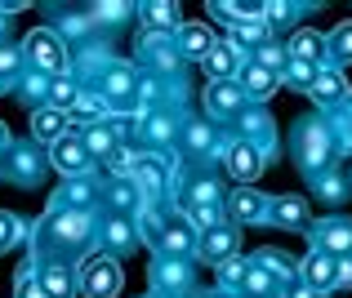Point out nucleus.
Segmentation results:
<instances>
[{
  "label": "nucleus",
  "instance_id": "f8f14e48",
  "mask_svg": "<svg viewBox=\"0 0 352 298\" xmlns=\"http://www.w3.org/2000/svg\"><path fill=\"white\" fill-rule=\"evenodd\" d=\"M152 281H156V290L179 294V290H188V285H192V272H188V263H183V258H156Z\"/></svg>",
  "mask_w": 352,
  "mask_h": 298
},
{
  "label": "nucleus",
  "instance_id": "4be33fe9",
  "mask_svg": "<svg viewBox=\"0 0 352 298\" xmlns=\"http://www.w3.org/2000/svg\"><path fill=\"white\" fill-rule=\"evenodd\" d=\"M312 98L330 107V102L352 98V94H348V85H344V76H339V71H321V76H317V85H312Z\"/></svg>",
  "mask_w": 352,
  "mask_h": 298
},
{
  "label": "nucleus",
  "instance_id": "412c9836",
  "mask_svg": "<svg viewBox=\"0 0 352 298\" xmlns=\"http://www.w3.org/2000/svg\"><path fill=\"white\" fill-rule=\"evenodd\" d=\"M89 200H94V187H89V183H80V179H72L50 205H54V209H85Z\"/></svg>",
  "mask_w": 352,
  "mask_h": 298
},
{
  "label": "nucleus",
  "instance_id": "79ce46f5",
  "mask_svg": "<svg viewBox=\"0 0 352 298\" xmlns=\"http://www.w3.org/2000/svg\"><path fill=\"white\" fill-rule=\"evenodd\" d=\"M188 143H192V152H210V147H214V138H210L206 125H192L188 129Z\"/></svg>",
  "mask_w": 352,
  "mask_h": 298
},
{
  "label": "nucleus",
  "instance_id": "e433bc0d",
  "mask_svg": "<svg viewBox=\"0 0 352 298\" xmlns=\"http://www.w3.org/2000/svg\"><path fill=\"white\" fill-rule=\"evenodd\" d=\"M72 111H76L80 120H103V116H107V102H103V98H89V94H80V102H76Z\"/></svg>",
  "mask_w": 352,
  "mask_h": 298
},
{
  "label": "nucleus",
  "instance_id": "de8ad7c7",
  "mask_svg": "<svg viewBox=\"0 0 352 298\" xmlns=\"http://www.w3.org/2000/svg\"><path fill=\"white\" fill-rule=\"evenodd\" d=\"M263 18H267V23H285V18H290V5H267Z\"/></svg>",
  "mask_w": 352,
  "mask_h": 298
},
{
  "label": "nucleus",
  "instance_id": "7c9ffc66",
  "mask_svg": "<svg viewBox=\"0 0 352 298\" xmlns=\"http://www.w3.org/2000/svg\"><path fill=\"white\" fill-rule=\"evenodd\" d=\"M317 76H321V71L312 67V62H299V58L285 67V80H290L294 89H308V94H312V85H317Z\"/></svg>",
  "mask_w": 352,
  "mask_h": 298
},
{
  "label": "nucleus",
  "instance_id": "a19ab883",
  "mask_svg": "<svg viewBox=\"0 0 352 298\" xmlns=\"http://www.w3.org/2000/svg\"><path fill=\"white\" fill-rule=\"evenodd\" d=\"M258 62H263L267 71H281V67H290V62H285V49H281V45H263V49H258Z\"/></svg>",
  "mask_w": 352,
  "mask_h": 298
},
{
  "label": "nucleus",
  "instance_id": "2eb2a0df",
  "mask_svg": "<svg viewBox=\"0 0 352 298\" xmlns=\"http://www.w3.org/2000/svg\"><path fill=\"white\" fill-rule=\"evenodd\" d=\"M134 183L138 192H143L147 200H156L165 192V161H156V156H143V161L134 165Z\"/></svg>",
  "mask_w": 352,
  "mask_h": 298
},
{
  "label": "nucleus",
  "instance_id": "603ef678",
  "mask_svg": "<svg viewBox=\"0 0 352 298\" xmlns=\"http://www.w3.org/2000/svg\"><path fill=\"white\" fill-rule=\"evenodd\" d=\"M0 143H5V125H0Z\"/></svg>",
  "mask_w": 352,
  "mask_h": 298
},
{
  "label": "nucleus",
  "instance_id": "a878e982",
  "mask_svg": "<svg viewBox=\"0 0 352 298\" xmlns=\"http://www.w3.org/2000/svg\"><path fill=\"white\" fill-rule=\"evenodd\" d=\"M241 85H245V89H250L254 98H263L267 89L276 85V71H267L263 62H250V67H245V80H241Z\"/></svg>",
  "mask_w": 352,
  "mask_h": 298
},
{
  "label": "nucleus",
  "instance_id": "f3484780",
  "mask_svg": "<svg viewBox=\"0 0 352 298\" xmlns=\"http://www.w3.org/2000/svg\"><path fill=\"white\" fill-rule=\"evenodd\" d=\"M236 58H241V49H236L232 41H228V45H214V49H210V54H206L201 62H206V71H210L214 80H228V76H232V71L241 67Z\"/></svg>",
  "mask_w": 352,
  "mask_h": 298
},
{
  "label": "nucleus",
  "instance_id": "f03ea898",
  "mask_svg": "<svg viewBox=\"0 0 352 298\" xmlns=\"http://www.w3.org/2000/svg\"><path fill=\"white\" fill-rule=\"evenodd\" d=\"M80 294H89V298H116L120 294V267H116V258H107V254L85 258V263H80Z\"/></svg>",
  "mask_w": 352,
  "mask_h": 298
},
{
  "label": "nucleus",
  "instance_id": "4468645a",
  "mask_svg": "<svg viewBox=\"0 0 352 298\" xmlns=\"http://www.w3.org/2000/svg\"><path fill=\"white\" fill-rule=\"evenodd\" d=\"M241 102H245V94H241V85H232V80H214L206 94V107L214 111V116H236Z\"/></svg>",
  "mask_w": 352,
  "mask_h": 298
},
{
  "label": "nucleus",
  "instance_id": "20e7f679",
  "mask_svg": "<svg viewBox=\"0 0 352 298\" xmlns=\"http://www.w3.org/2000/svg\"><path fill=\"white\" fill-rule=\"evenodd\" d=\"M223 165H228V174H232L236 183H254L258 174H263V152H258L250 138H236V143H228Z\"/></svg>",
  "mask_w": 352,
  "mask_h": 298
},
{
  "label": "nucleus",
  "instance_id": "2f4dec72",
  "mask_svg": "<svg viewBox=\"0 0 352 298\" xmlns=\"http://www.w3.org/2000/svg\"><path fill=\"white\" fill-rule=\"evenodd\" d=\"M258 267H267V272H272V276H276V281H281V285L299 276V272H294L290 263H285V254H272V249H263V254H258Z\"/></svg>",
  "mask_w": 352,
  "mask_h": 298
},
{
  "label": "nucleus",
  "instance_id": "b1692460",
  "mask_svg": "<svg viewBox=\"0 0 352 298\" xmlns=\"http://www.w3.org/2000/svg\"><path fill=\"white\" fill-rule=\"evenodd\" d=\"M179 36H183V49L197 54V58H206V54L214 49V36H210V27H206V23H188Z\"/></svg>",
  "mask_w": 352,
  "mask_h": 298
},
{
  "label": "nucleus",
  "instance_id": "9d476101",
  "mask_svg": "<svg viewBox=\"0 0 352 298\" xmlns=\"http://www.w3.org/2000/svg\"><path fill=\"white\" fill-rule=\"evenodd\" d=\"M197 249H201V258H206V263H232L236 249H241V240H236L232 227H210L206 236H201Z\"/></svg>",
  "mask_w": 352,
  "mask_h": 298
},
{
  "label": "nucleus",
  "instance_id": "6e6552de",
  "mask_svg": "<svg viewBox=\"0 0 352 298\" xmlns=\"http://www.w3.org/2000/svg\"><path fill=\"white\" fill-rule=\"evenodd\" d=\"M50 231L58 236V245H85V236H89L85 209H54L50 214Z\"/></svg>",
  "mask_w": 352,
  "mask_h": 298
},
{
  "label": "nucleus",
  "instance_id": "473e14b6",
  "mask_svg": "<svg viewBox=\"0 0 352 298\" xmlns=\"http://www.w3.org/2000/svg\"><path fill=\"white\" fill-rule=\"evenodd\" d=\"M18 240H23V222H18L14 214L0 209V254H5V249H14Z\"/></svg>",
  "mask_w": 352,
  "mask_h": 298
},
{
  "label": "nucleus",
  "instance_id": "1a4fd4ad",
  "mask_svg": "<svg viewBox=\"0 0 352 298\" xmlns=\"http://www.w3.org/2000/svg\"><path fill=\"white\" fill-rule=\"evenodd\" d=\"M267 222L290 227V231H303V227H312V205L303 196H276L272 200V218H267Z\"/></svg>",
  "mask_w": 352,
  "mask_h": 298
},
{
  "label": "nucleus",
  "instance_id": "ddd939ff",
  "mask_svg": "<svg viewBox=\"0 0 352 298\" xmlns=\"http://www.w3.org/2000/svg\"><path fill=\"white\" fill-rule=\"evenodd\" d=\"M192 240H197V231H192V222H188V214H174V218H165V240H161V249L170 258H183L192 249Z\"/></svg>",
  "mask_w": 352,
  "mask_h": 298
},
{
  "label": "nucleus",
  "instance_id": "5701e85b",
  "mask_svg": "<svg viewBox=\"0 0 352 298\" xmlns=\"http://www.w3.org/2000/svg\"><path fill=\"white\" fill-rule=\"evenodd\" d=\"M85 147H89L94 156H112L116 147H120L116 125H89V129H85Z\"/></svg>",
  "mask_w": 352,
  "mask_h": 298
},
{
  "label": "nucleus",
  "instance_id": "49530a36",
  "mask_svg": "<svg viewBox=\"0 0 352 298\" xmlns=\"http://www.w3.org/2000/svg\"><path fill=\"white\" fill-rule=\"evenodd\" d=\"M245 129H250V138H258V134H267V116H245Z\"/></svg>",
  "mask_w": 352,
  "mask_h": 298
},
{
  "label": "nucleus",
  "instance_id": "09e8293b",
  "mask_svg": "<svg viewBox=\"0 0 352 298\" xmlns=\"http://www.w3.org/2000/svg\"><path fill=\"white\" fill-rule=\"evenodd\" d=\"M339 285H344V290H352V254L339 258Z\"/></svg>",
  "mask_w": 352,
  "mask_h": 298
},
{
  "label": "nucleus",
  "instance_id": "dca6fc26",
  "mask_svg": "<svg viewBox=\"0 0 352 298\" xmlns=\"http://www.w3.org/2000/svg\"><path fill=\"white\" fill-rule=\"evenodd\" d=\"M272 290H276V276L267 272V267L250 263L245 272H241V285H236L241 298H272Z\"/></svg>",
  "mask_w": 352,
  "mask_h": 298
},
{
  "label": "nucleus",
  "instance_id": "37998d69",
  "mask_svg": "<svg viewBox=\"0 0 352 298\" xmlns=\"http://www.w3.org/2000/svg\"><path fill=\"white\" fill-rule=\"evenodd\" d=\"M281 298H317V294H312L308 285H303L299 276H294V281H285V285H281Z\"/></svg>",
  "mask_w": 352,
  "mask_h": 298
},
{
  "label": "nucleus",
  "instance_id": "a18cd8bd",
  "mask_svg": "<svg viewBox=\"0 0 352 298\" xmlns=\"http://www.w3.org/2000/svg\"><path fill=\"white\" fill-rule=\"evenodd\" d=\"M129 9L125 5H98V9H89V18H125Z\"/></svg>",
  "mask_w": 352,
  "mask_h": 298
},
{
  "label": "nucleus",
  "instance_id": "bb28decb",
  "mask_svg": "<svg viewBox=\"0 0 352 298\" xmlns=\"http://www.w3.org/2000/svg\"><path fill=\"white\" fill-rule=\"evenodd\" d=\"M267 36V23H258V18H241V23L232 27V45L241 49V45H263Z\"/></svg>",
  "mask_w": 352,
  "mask_h": 298
},
{
  "label": "nucleus",
  "instance_id": "423d86ee",
  "mask_svg": "<svg viewBox=\"0 0 352 298\" xmlns=\"http://www.w3.org/2000/svg\"><path fill=\"white\" fill-rule=\"evenodd\" d=\"M54 165H58L67 179H80V174L89 170V147H85V134H63L58 143H54Z\"/></svg>",
  "mask_w": 352,
  "mask_h": 298
},
{
  "label": "nucleus",
  "instance_id": "58836bf2",
  "mask_svg": "<svg viewBox=\"0 0 352 298\" xmlns=\"http://www.w3.org/2000/svg\"><path fill=\"white\" fill-rule=\"evenodd\" d=\"M18 298H50V294H45V285H41V276H32L27 267L18 272Z\"/></svg>",
  "mask_w": 352,
  "mask_h": 298
},
{
  "label": "nucleus",
  "instance_id": "c756f323",
  "mask_svg": "<svg viewBox=\"0 0 352 298\" xmlns=\"http://www.w3.org/2000/svg\"><path fill=\"white\" fill-rule=\"evenodd\" d=\"M103 236H107V245H112V249H134V227H129V222L125 218H112V222H107V227H103Z\"/></svg>",
  "mask_w": 352,
  "mask_h": 298
},
{
  "label": "nucleus",
  "instance_id": "4c0bfd02",
  "mask_svg": "<svg viewBox=\"0 0 352 298\" xmlns=\"http://www.w3.org/2000/svg\"><path fill=\"white\" fill-rule=\"evenodd\" d=\"M312 187H317L326 200H339V196H344V179H339V174H317V179H312Z\"/></svg>",
  "mask_w": 352,
  "mask_h": 298
},
{
  "label": "nucleus",
  "instance_id": "8fccbe9b",
  "mask_svg": "<svg viewBox=\"0 0 352 298\" xmlns=\"http://www.w3.org/2000/svg\"><path fill=\"white\" fill-rule=\"evenodd\" d=\"M14 67H18V54L14 49H0V76H9Z\"/></svg>",
  "mask_w": 352,
  "mask_h": 298
},
{
  "label": "nucleus",
  "instance_id": "6ab92c4d",
  "mask_svg": "<svg viewBox=\"0 0 352 298\" xmlns=\"http://www.w3.org/2000/svg\"><path fill=\"white\" fill-rule=\"evenodd\" d=\"M41 285H45V294H50V298H72V294H76V281H72V272L63 263L45 267V272H41Z\"/></svg>",
  "mask_w": 352,
  "mask_h": 298
},
{
  "label": "nucleus",
  "instance_id": "72a5a7b5",
  "mask_svg": "<svg viewBox=\"0 0 352 298\" xmlns=\"http://www.w3.org/2000/svg\"><path fill=\"white\" fill-rule=\"evenodd\" d=\"M143 14H147V23H152L156 32H170V27L179 23V9H174V5H147Z\"/></svg>",
  "mask_w": 352,
  "mask_h": 298
},
{
  "label": "nucleus",
  "instance_id": "c85d7f7f",
  "mask_svg": "<svg viewBox=\"0 0 352 298\" xmlns=\"http://www.w3.org/2000/svg\"><path fill=\"white\" fill-rule=\"evenodd\" d=\"M107 196H112L116 209H138V205L147 200L143 192H138V183H134V179H129V183H112V192H107Z\"/></svg>",
  "mask_w": 352,
  "mask_h": 298
},
{
  "label": "nucleus",
  "instance_id": "cd10ccee",
  "mask_svg": "<svg viewBox=\"0 0 352 298\" xmlns=\"http://www.w3.org/2000/svg\"><path fill=\"white\" fill-rule=\"evenodd\" d=\"M103 94L112 98V102H120V98H129V94H134V76H129L125 67L107 71V80H103Z\"/></svg>",
  "mask_w": 352,
  "mask_h": 298
},
{
  "label": "nucleus",
  "instance_id": "ea45409f",
  "mask_svg": "<svg viewBox=\"0 0 352 298\" xmlns=\"http://www.w3.org/2000/svg\"><path fill=\"white\" fill-rule=\"evenodd\" d=\"M143 54H152L156 67H179V62H174V49H165L156 36H147V41H143Z\"/></svg>",
  "mask_w": 352,
  "mask_h": 298
},
{
  "label": "nucleus",
  "instance_id": "9b49d317",
  "mask_svg": "<svg viewBox=\"0 0 352 298\" xmlns=\"http://www.w3.org/2000/svg\"><path fill=\"white\" fill-rule=\"evenodd\" d=\"M228 214H232L236 222H267L272 218V200L245 187V192H236V196L228 200Z\"/></svg>",
  "mask_w": 352,
  "mask_h": 298
},
{
  "label": "nucleus",
  "instance_id": "f257e3e1",
  "mask_svg": "<svg viewBox=\"0 0 352 298\" xmlns=\"http://www.w3.org/2000/svg\"><path fill=\"white\" fill-rule=\"evenodd\" d=\"M294 156H299V165H303V174H308V179L326 174L330 156H335V143H330L326 125H312V120H303L299 134H294Z\"/></svg>",
  "mask_w": 352,
  "mask_h": 298
},
{
  "label": "nucleus",
  "instance_id": "c03bdc74",
  "mask_svg": "<svg viewBox=\"0 0 352 298\" xmlns=\"http://www.w3.org/2000/svg\"><path fill=\"white\" fill-rule=\"evenodd\" d=\"M147 134H152L156 143H165V138H170V120H165V116H152V120H147Z\"/></svg>",
  "mask_w": 352,
  "mask_h": 298
},
{
  "label": "nucleus",
  "instance_id": "a211bd4d",
  "mask_svg": "<svg viewBox=\"0 0 352 298\" xmlns=\"http://www.w3.org/2000/svg\"><path fill=\"white\" fill-rule=\"evenodd\" d=\"M32 134L41 138V143H58V138L67 134V116H63V111H54V107H41L32 116Z\"/></svg>",
  "mask_w": 352,
  "mask_h": 298
},
{
  "label": "nucleus",
  "instance_id": "f704fd0d",
  "mask_svg": "<svg viewBox=\"0 0 352 298\" xmlns=\"http://www.w3.org/2000/svg\"><path fill=\"white\" fill-rule=\"evenodd\" d=\"M14 165H18V183H27V187L41 179V156H36V152H18Z\"/></svg>",
  "mask_w": 352,
  "mask_h": 298
},
{
  "label": "nucleus",
  "instance_id": "3c124183",
  "mask_svg": "<svg viewBox=\"0 0 352 298\" xmlns=\"http://www.w3.org/2000/svg\"><path fill=\"white\" fill-rule=\"evenodd\" d=\"M206 298H232V294H228V290H214V294H206Z\"/></svg>",
  "mask_w": 352,
  "mask_h": 298
},
{
  "label": "nucleus",
  "instance_id": "aec40b11",
  "mask_svg": "<svg viewBox=\"0 0 352 298\" xmlns=\"http://www.w3.org/2000/svg\"><path fill=\"white\" fill-rule=\"evenodd\" d=\"M45 98H50V107L54 111H67V107H76L80 102V89H76V80H67V76H54L50 85H45Z\"/></svg>",
  "mask_w": 352,
  "mask_h": 298
},
{
  "label": "nucleus",
  "instance_id": "39448f33",
  "mask_svg": "<svg viewBox=\"0 0 352 298\" xmlns=\"http://www.w3.org/2000/svg\"><path fill=\"white\" fill-rule=\"evenodd\" d=\"M27 58H32L36 67H45V71H67V49L58 45V36H54L50 27H41V32L27 36Z\"/></svg>",
  "mask_w": 352,
  "mask_h": 298
},
{
  "label": "nucleus",
  "instance_id": "393cba45",
  "mask_svg": "<svg viewBox=\"0 0 352 298\" xmlns=\"http://www.w3.org/2000/svg\"><path fill=\"white\" fill-rule=\"evenodd\" d=\"M326 49H330V45L321 41L317 32H299V36H294V58H299V62H312V67H317Z\"/></svg>",
  "mask_w": 352,
  "mask_h": 298
},
{
  "label": "nucleus",
  "instance_id": "c9c22d12",
  "mask_svg": "<svg viewBox=\"0 0 352 298\" xmlns=\"http://www.w3.org/2000/svg\"><path fill=\"white\" fill-rule=\"evenodd\" d=\"M330 54H335V62H352V23L348 27H339L335 36H330Z\"/></svg>",
  "mask_w": 352,
  "mask_h": 298
},
{
  "label": "nucleus",
  "instance_id": "7ed1b4c3",
  "mask_svg": "<svg viewBox=\"0 0 352 298\" xmlns=\"http://www.w3.org/2000/svg\"><path fill=\"white\" fill-rule=\"evenodd\" d=\"M299 281L308 285L312 294H330L339 285V258L326 254V249H308V258H303V267H299Z\"/></svg>",
  "mask_w": 352,
  "mask_h": 298
},
{
  "label": "nucleus",
  "instance_id": "0eeeda50",
  "mask_svg": "<svg viewBox=\"0 0 352 298\" xmlns=\"http://www.w3.org/2000/svg\"><path fill=\"white\" fill-rule=\"evenodd\" d=\"M312 240H317V249H326V254L335 258H348L352 254V218H326L312 227Z\"/></svg>",
  "mask_w": 352,
  "mask_h": 298
}]
</instances>
